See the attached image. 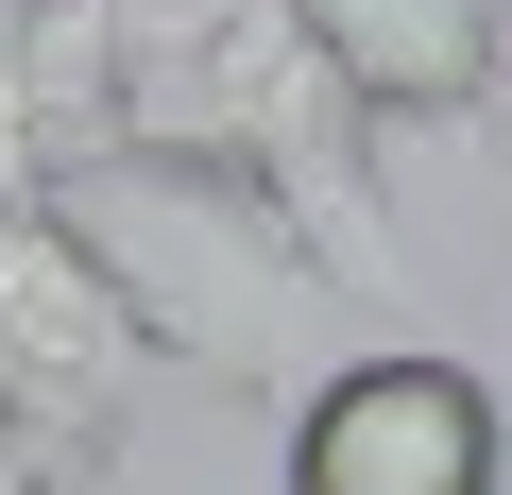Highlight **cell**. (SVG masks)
<instances>
[{
	"instance_id": "obj_8",
	"label": "cell",
	"mask_w": 512,
	"mask_h": 495,
	"mask_svg": "<svg viewBox=\"0 0 512 495\" xmlns=\"http://www.w3.org/2000/svg\"><path fill=\"white\" fill-rule=\"evenodd\" d=\"M495 103H512V86H495Z\"/></svg>"
},
{
	"instance_id": "obj_3",
	"label": "cell",
	"mask_w": 512,
	"mask_h": 495,
	"mask_svg": "<svg viewBox=\"0 0 512 495\" xmlns=\"http://www.w3.org/2000/svg\"><path fill=\"white\" fill-rule=\"evenodd\" d=\"M274 495H512V393L393 342V359H325L291 393Z\"/></svg>"
},
{
	"instance_id": "obj_7",
	"label": "cell",
	"mask_w": 512,
	"mask_h": 495,
	"mask_svg": "<svg viewBox=\"0 0 512 495\" xmlns=\"http://www.w3.org/2000/svg\"><path fill=\"white\" fill-rule=\"evenodd\" d=\"M495 137H512V103H495Z\"/></svg>"
},
{
	"instance_id": "obj_2",
	"label": "cell",
	"mask_w": 512,
	"mask_h": 495,
	"mask_svg": "<svg viewBox=\"0 0 512 495\" xmlns=\"http://www.w3.org/2000/svg\"><path fill=\"white\" fill-rule=\"evenodd\" d=\"M137 376H154V342L103 291V257L52 222V188H0V410H18V444H35L52 495H86L120 461Z\"/></svg>"
},
{
	"instance_id": "obj_5",
	"label": "cell",
	"mask_w": 512,
	"mask_h": 495,
	"mask_svg": "<svg viewBox=\"0 0 512 495\" xmlns=\"http://www.w3.org/2000/svg\"><path fill=\"white\" fill-rule=\"evenodd\" d=\"M0 495H52V478H35V444H18V410H0Z\"/></svg>"
},
{
	"instance_id": "obj_1",
	"label": "cell",
	"mask_w": 512,
	"mask_h": 495,
	"mask_svg": "<svg viewBox=\"0 0 512 495\" xmlns=\"http://www.w3.org/2000/svg\"><path fill=\"white\" fill-rule=\"evenodd\" d=\"M52 222L103 257V291L137 308V342L188 359L205 393H308V359L342 342V274L291 239L274 188H239L205 154H69Z\"/></svg>"
},
{
	"instance_id": "obj_4",
	"label": "cell",
	"mask_w": 512,
	"mask_h": 495,
	"mask_svg": "<svg viewBox=\"0 0 512 495\" xmlns=\"http://www.w3.org/2000/svg\"><path fill=\"white\" fill-rule=\"evenodd\" d=\"M291 18L342 52V86L376 103V137L393 120H495V86H512L495 0H291Z\"/></svg>"
},
{
	"instance_id": "obj_6",
	"label": "cell",
	"mask_w": 512,
	"mask_h": 495,
	"mask_svg": "<svg viewBox=\"0 0 512 495\" xmlns=\"http://www.w3.org/2000/svg\"><path fill=\"white\" fill-rule=\"evenodd\" d=\"M35 18H69V0H0V35H35Z\"/></svg>"
}]
</instances>
